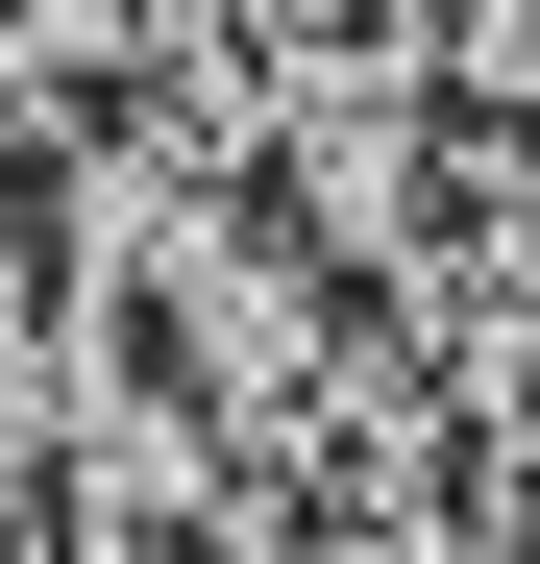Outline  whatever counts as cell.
I'll list each match as a JSON object with an SVG mask.
<instances>
[{"label":"cell","mask_w":540,"mask_h":564,"mask_svg":"<svg viewBox=\"0 0 540 564\" xmlns=\"http://www.w3.org/2000/svg\"><path fill=\"white\" fill-rule=\"evenodd\" d=\"M172 0H0V123H74L99 74H148Z\"/></svg>","instance_id":"obj_1"}]
</instances>
